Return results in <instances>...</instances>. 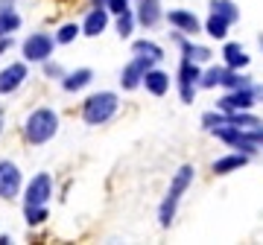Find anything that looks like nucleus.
<instances>
[{
  "label": "nucleus",
  "mask_w": 263,
  "mask_h": 245,
  "mask_svg": "<svg viewBox=\"0 0 263 245\" xmlns=\"http://www.w3.org/2000/svg\"><path fill=\"white\" fill-rule=\"evenodd\" d=\"M193 175H196V170H193L190 164H181L179 170H176V175H173V181H170L167 196H164V201H161V208H158V225L161 228L173 225L181 196H184V193H187V187L193 184Z\"/></svg>",
  "instance_id": "nucleus-1"
},
{
  "label": "nucleus",
  "mask_w": 263,
  "mask_h": 245,
  "mask_svg": "<svg viewBox=\"0 0 263 245\" xmlns=\"http://www.w3.org/2000/svg\"><path fill=\"white\" fill-rule=\"evenodd\" d=\"M59 134V114L50 105H41L24 120V140L29 146H44Z\"/></svg>",
  "instance_id": "nucleus-2"
},
{
  "label": "nucleus",
  "mask_w": 263,
  "mask_h": 245,
  "mask_svg": "<svg viewBox=\"0 0 263 245\" xmlns=\"http://www.w3.org/2000/svg\"><path fill=\"white\" fill-rule=\"evenodd\" d=\"M120 108V99L114 91H100V94H91L82 103V120L85 126H105Z\"/></svg>",
  "instance_id": "nucleus-3"
},
{
  "label": "nucleus",
  "mask_w": 263,
  "mask_h": 245,
  "mask_svg": "<svg viewBox=\"0 0 263 245\" xmlns=\"http://www.w3.org/2000/svg\"><path fill=\"white\" fill-rule=\"evenodd\" d=\"M216 137V140L228 143V146H234L237 152H246V155H257V143L252 140V134H249V129H240V126H231V122H222V126H216L214 132H211Z\"/></svg>",
  "instance_id": "nucleus-4"
},
{
  "label": "nucleus",
  "mask_w": 263,
  "mask_h": 245,
  "mask_svg": "<svg viewBox=\"0 0 263 245\" xmlns=\"http://www.w3.org/2000/svg\"><path fill=\"white\" fill-rule=\"evenodd\" d=\"M56 38L50 35V32H32L29 38H24V44H21V53H24V62H47L53 56V50H56Z\"/></svg>",
  "instance_id": "nucleus-5"
},
{
  "label": "nucleus",
  "mask_w": 263,
  "mask_h": 245,
  "mask_svg": "<svg viewBox=\"0 0 263 245\" xmlns=\"http://www.w3.org/2000/svg\"><path fill=\"white\" fill-rule=\"evenodd\" d=\"M155 65H158L155 58L138 56V53H135V58L120 70V88L123 91H138V88H143V76H146V70L155 67Z\"/></svg>",
  "instance_id": "nucleus-6"
},
{
  "label": "nucleus",
  "mask_w": 263,
  "mask_h": 245,
  "mask_svg": "<svg viewBox=\"0 0 263 245\" xmlns=\"http://www.w3.org/2000/svg\"><path fill=\"white\" fill-rule=\"evenodd\" d=\"M199 79H202V67H199V62L181 58V65H179V79H176V85H179V96H181V103H193V99H196Z\"/></svg>",
  "instance_id": "nucleus-7"
},
{
  "label": "nucleus",
  "mask_w": 263,
  "mask_h": 245,
  "mask_svg": "<svg viewBox=\"0 0 263 245\" xmlns=\"http://www.w3.org/2000/svg\"><path fill=\"white\" fill-rule=\"evenodd\" d=\"M53 198V175L50 172H38L35 178L24 190V208H41Z\"/></svg>",
  "instance_id": "nucleus-8"
},
{
  "label": "nucleus",
  "mask_w": 263,
  "mask_h": 245,
  "mask_svg": "<svg viewBox=\"0 0 263 245\" xmlns=\"http://www.w3.org/2000/svg\"><path fill=\"white\" fill-rule=\"evenodd\" d=\"M263 94V88H237V91H228V94H222L219 99H216V108L219 111H249L254 105V96Z\"/></svg>",
  "instance_id": "nucleus-9"
},
{
  "label": "nucleus",
  "mask_w": 263,
  "mask_h": 245,
  "mask_svg": "<svg viewBox=\"0 0 263 245\" xmlns=\"http://www.w3.org/2000/svg\"><path fill=\"white\" fill-rule=\"evenodd\" d=\"M21 187H24V178H21L18 164L9 158H3L0 160V198L15 201L21 196Z\"/></svg>",
  "instance_id": "nucleus-10"
},
{
  "label": "nucleus",
  "mask_w": 263,
  "mask_h": 245,
  "mask_svg": "<svg viewBox=\"0 0 263 245\" xmlns=\"http://www.w3.org/2000/svg\"><path fill=\"white\" fill-rule=\"evenodd\" d=\"M27 79H29L27 62H12V65H6L3 70H0V96L15 94V91H18Z\"/></svg>",
  "instance_id": "nucleus-11"
},
{
  "label": "nucleus",
  "mask_w": 263,
  "mask_h": 245,
  "mask_svg": "<svg viewBox=\"0 0 263 245\" xmlns=\"http://www.w3.org/2000/svg\"><path fill=\"white\" fill-rule=\"evenodd\" d=\"M167 21H170V27H176L179 32H184V35H196V32H202V21H199L190 9H170Z\"/></svg>",
  "instance_id": "nucleus-12"
},
{
  "label": "nucleus",
  "mask_w": 263,
  "mask_h": 245,
  "mask_svg": "<svg viewBox=\"0 0 263 245\" xmlns=\"http://www.w3.org/2000/svg\"><path fill=\"white\" fill-rule=\"evenodd\" d=\"M173 41H176V44L181 47V58H190V62H199V65H205V62H211V56H214V53H211L208 47H202V44H193V41H190L184 32H179V29L173 32Z\"/></svg>",
  "instance_id": "nucleus-13"
},
{
  "label": "nucleus",
  "mask_w": 263,
  "mask_h": 245,
  "mask_svg": "<svg viewBox=\"0 0 263 245\" xmlns=\"http://www.w3.org/2000/svg\"><path fill=\"white\" fill-rule=\"evenodd\" d=\"M108 15H111V12L105 9V6H91V12H88L85 21H82V35H88V38L103 35L105 27H108Z\"/></svg>",
  "instance_id": "nucleus-14"
},
{
  "label": "nucleus",
  "mask_w": 263,
  "mask_h": 245,
  "mask_svg": "<svg viewBox=\"0 0 263 245\" xmlns=\"http://www.w3.org/2000/svg\"><path fill=\"white\" fill-rule=\"evenodd\" d=\"M94 82V70L91 67H79V70H70V73L62 76V91L65 94H76V91H85V88Z\"/></svg>",
  "instance_id": "nucleus-15"
},
{
  "label": "nucleus",
  "mask_w": 263,
  "mask_h": 245,
  "mask_svg": "<svg viewBox=\"0 0 263 245\" xmlns=\"http://www.w3.org/2000/svg\"><path fill=\"white\" fill-rule=\"evenodd\" d=\"M252 160V155H246V152H231V155H222V158H216L211 164V172L214 175H228V172H237L240 167H246Z\"/></svg>",
  "instance_id": "nucleus-16"
},
{
  "label": "nucleus",
  "mask_w": 263,
  "mask_h": 245,
  "mask_svg": "<svg viewBox=\"0 0 263 245\" xmlns=\"http://www.w3.org/2000/svg\"><path fill=\"white\" fill-rule=\"evenodd\" d=\"M249 53H246L243 44H237V41H228L226 47H222V65L228 70H240V67H249Z\"/></svg>",
  "instance_id": "nucleus-17"
},
{
  "label": "nucleus",
  "mask_w": 263,
  "mask_h": 245,
  "mask_svg": "<svg viewBox=\"0 0 263 245\" xmlns=\"http://www.w3.org/2000/svg\"><path fill=\"white\" fill-rule=\"evenodd\" d=\"M135 18H138L141 27L152 29L161 18H164V12H161V0H141V3H138V12H135Z\"/></svg>",
  "instance_id": "nucleus-18"
},
{
  "label": "nucleus",
  "mask_w": 263,
  "mask_h": 245,
  "mask_svg": "<svg viewBox=\"0 0 263 245\" xmlns=\"http://www.w3.org/2000/svg\"><path fill=\"white\" fill-rule=\"evenodd\" d=\"M143 88H146L152 96H164L170 91V73H164L158 67H149L146 76H143Z\"/></svg>",
  "instance_id": "nucleus-19"
},
{
  "label": "nucleus",
  "mask_w": 263,
  "mask_h": 245,
  "mask_svg": "<svg viewBox=\"0 0 263 245\" xmlns=\"http://www.w3.org/2000/svg\"><path fill=\"white\" fill-rule=\"evenodd\" d=\"M202 29H205L211 38H216V41H226V35H228V29H231V24H228L222 15L211 12V15H208V21L202 24Z\"/></svg>",
  "instance_id": "nucleus-20"
},
{
  "label": "nucleus",
  "mask_w": 263,
  "mask_h": 245,
  "mask_svg": "<svg viewBox=\"0 0 263 245\" xmlns=\"http://www.w3.org/2000/svg\"><path fill=\"white\" fill-rule=\"evenodd\" d=\"M208 9L216 12V15H222L228 24H237L240 21V9H237L234 0H208Z\"/></svg>",
  "instance_id": "nucleus-21"
},
{
  "label": "nucleus",
  "mask_w": 263,
  "mask_h": 245,
  "mask_svg": "<svg viewBox=\"0 0 263 245\" xmlns=\"http://www.w3.org/2000/svg\"><path fill=\"white\" fill-rule=\"evenodd\" d=\"M132 53H138V56H149V58H155V62L164 58L161 44H155V41H149V38H138V41H132Z\"/></svg>",
  "instance_id": "nucleus-22"
},
{
  "label": "nucleus",
  "mask_w": 263,
  "mask_h": 245,
  "mask_svg": "<svg viewBox=\"0 0 263 245\" xmlns=\"http://www.w3.org/2000/svg\"><path fill=\"white\" fill-rule=\"evenodd\" d=\"M228 73V67L226 65H219V67H208V70H202V79H199V88H205V91H211V88L216 85H222V79H226Z\"/></svg>",
  "instance_id": "nucleus-23"
},
{
  "label": "nucleus",
  "mask_w": 263,
  "mask_h": 245,
  "mask_svg": "<svg viewBox=\"0 0 263 245\" xmlns=\"http://www.w3.org/2000/svg\"><path fill=\"white\" fill-rule=\"evenodd\" d=\"M21 15L15 9H9V12H0V35H12V32H18L21 29Z\"/></svg>",
  "instance_id": "nucleus-24"
},
{
  "label": "nucleus",
  "mask_w": 263,
  "mask_h": 245,
  "mask_svg": "<svg viewBox=\"0 0 263 245\" xmlns=\"http://www.w3.org/2000/svg\"><path fill=\"white\" fill-rule=\"evenodd\" d=\"M228 122H231V126H240V129H260L263 126V122L249 111H231L228 114Z\"/></svg>",
  "instance_id": "nucleus-25"
},
{
  "label": "nucleus",
  "mask_w": 263,
  "mask_h": 245,
  "mask_svg": "<svg viewBox=\"0 0 263 245\" xmlns=\"http://www.w3.org/2000/svg\"><path fill=\"white\" fill-rule=\"evenodd\" d=\"M222 88H226V91H237V88H252V76L240 73V70H228L226 79H222Z\"/></svg>",
  "instance_id": "nucleus-26"
},
{
  "label": "nucleus",
  "mask_w": 263,
  "mask_h": 245,
  "mask_svg": "<svg viewBox=\"0 0 263 245\" xmlns=\"http://www.w3.org/2000/svg\"><path fill=\"white\" fill-rule=\"evenodd\" d=\"M50 219V210L47 205H41V208H24V222H27L29 228H38V225H44Z\"/></svg>",
  "instance_id": "nucleus-27"
},
{
  "label": "nucleus",
  "mask_w": 263,
  "mask_h": 245,
  "mask_svg": "<svg viewBox=\"0 0 263 245\" xmlns=\"http://www.w3.org/2000/svg\"><path fill=\"white\" fill-rule=\"evenodd\" d=\"M135 24H138V18H135V12L126 9L117 15V35L120 38H129L132 35V29H135Z\"/></svg>",
  "instance_id": "nucleus-28"
},
{
  "label": "nucleus",
  "mask_w": 263,
  "mask_h": 245,
  "mask_svg": "<svg viewBox=\"0 0 263 245\" xmlns=\"http://www.w3.org/2000/svg\"><path fill=\"white\" fill-rule=\"evenodd\" d=\"M222 122H228V114L219 111V108H216V111H205V114H202V129H205V132H214L216 126H222Z\"/></svg>",
  "instance_id": "nucleus-29"
},
{
  "label": "nucleus",
  "mask_w": 263,
  "mask_h": 245,
  "mask_svg": "<svg viewBox=\"0 0 263 245\" xmlns=\"http://www.w3.org/2000/svg\"><path fill=\"white\" fill-rule=\"evenodd\" d=\"M79 32H82V27H76V24H62L53 38H56V44H70V41H76Z\"/></svg>",
  "instance_id": "nucleus-30"
},
{
  "label": "nucleus",
  "mask_w": 263,
  "mask_h": 245,
  "mask_svg": "<svg viewBox=\"0 0 263 245\" xmlns=\"http://www.w3.org/2000/svg\"><path fill=\"white\" fill-rule=\"evenodd\" d=\"M41 70H44V76H47V79H59V82H62V76L67 73L59 62H50V58H47V62H41Z\"/></svg>",
  "instance_id": "nucleus-31"
},
{
  "label": "nucleus",
  "mask_w": 263,
  "mask_h": 245,
  "mask_svg": "<svg viewBox=\"0 0 263 245\" xmlns=\"http://www.w3.org/2000/svg\"><path fill=\"white\" fill-rule=\"evenodd\" d=\"M105 9L111 12V15H120V12L132 9V6H129V0H108V3H105Z\"/></svg>",
  "instance_id": "nucleus-32"
},
{
  "label": "nucleus",
  "mask_w": 263,
  "mask_h": 245,
  "mask_svg": "<svg viewBox=\"0 0 263 245\" xmlns=\"http://www.w3.org/2000/svg\"><path fill=\"white\" fill-rule=\"evenodd\" d=\"M12 47H15V38H12V35H0V56H3V53H9Z\"/></svg>",
  "instance_id": "nucleus-33"
},
{
  "label": "nucleus",
  "mask_w": 263,
  "mask_h": 245,
  "mask_svg": "<svg viewBox=\"0 0 263 245\" xmlns=\"http://www.w3.org/2000/svg\"><path fill=\"white\" fill-rule=\"evenodd\" d=\"M249 134H252V140L257 143V146H263V126L260 129H249Z\"/></svg>",
  "instance_id": "nucleus-34"
},
{
  "label": "nucleus",
  "mask_w": 263,
  "mask_h": 245,
  "mask_svg": "<svg viewBox=\"0 0 263 245\" xmlns=\"http://www.w3.org/2000/svg\"><path fill=\"white\" fill-rule=\"evenodd\" d=\"M15 9V0H0V12H9Z\"/></svg>",
  "instance_id": "nucleus-35"
},
{
  "label": "nucleus",
  "mask_w": 263,
  "mask_h": 245,
  "mask_svg": "<svg viewBox=\"0 0 263 245\" xmlns=\"http://www.w3.org/2000/svg\"><path fill=\"white\" fill-rule=\"evenodd\" d=\"M12 242V236L9 234H0V245H9Z\"/></svg>",
  "instance_id": "nucleus-36"
},
{
  "label": "nucleus",
  "mask_w": 263,
  "mask_h": 245,
  "mask_svg": "<svg viewBox=\"0 0 263 245\" xmlns=\"http://www.w3.org/2000/svg\"><path fill=\"white\" fill-rule=\"evenodd\" d=\"M108 0H91V6H105Z\"/></svg>",
  "instance_id": "nucleus-37"
},
{
  "label": "nucleus",
  "mask_w": 263,
  "mask_h": 245,
  "mask_svg": "<svg viewBox=\"0 0 263 245\" xmlns=\"http://www.w3.org/2000/svg\"><path fill=\"white\" fill-rule=\"evenodd\" d=\"M0 132H3V105H0Z\"/></svg>",
  "instance_id": "nucleus-38"
},
{
  "label": "nucleus",
  "mask_w": 263,
  "mask_h": 245,
  "mask_svg": "<svg viewBox=\"0 0 263 245\" xmlns=\"http://www.w3.org/2000/svg\"><path fill=\"white\" fill-rule=\"evenodd\" d=\"M257 44H260V50H263V32H260V35H257Z\"/></svg>",
  "instance_id": "nucleus-39"
}]
</instances>
